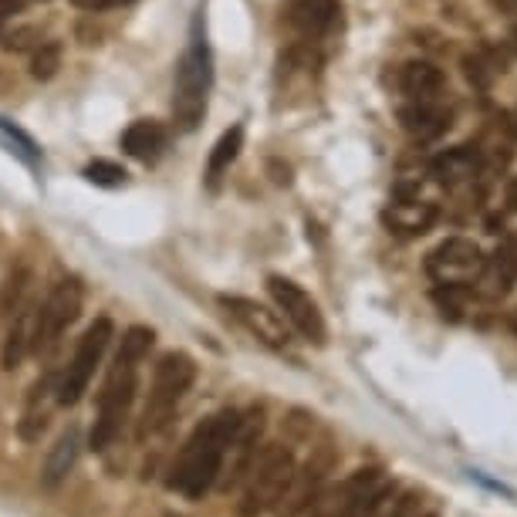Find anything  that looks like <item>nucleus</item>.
<instances>
[{
	"label": "nucleus",
	"mask_w": 517,
	"mask_h": 517,
	"mask_svg": "<svg viewBox=\"0 0 517 517\" xmlns=\"http://www.w3.org/2000/svg\"><path fill=\"white\" fill-rule=\"evenodd\" d=\"M399 85H403L406 95L433 102V98L447 88V75H443L433 61H409V65L403 68V75H399Z\"/></svg>",
	"instance_id": "obj_20"
},
{
	"label": "nucleus",
	"mask_w": 517,
	"mask_h": 517,
	"mask_svg": "<svg viewBox=\"0 0 517 517\" xmlns=\"http://www.w3.org/2000/svg\"><path fill=\"white\" fill-rule=\"evenodd\" d=\"M78 447H82V436H78V426H68L65 433L55 440V447L48 450L41 467V487L44 490H58L68 480V474L78 463Z\"/></svg>",
	"instance_id": "obj_14"
},
{
	"label": "nucleus",
	"mask_w": 517,
	"mask_h": 517,
	"mask_svg": "<svg viewBox=\"0 0 517 517\" xmlns=\"http://www.w3.org/2000/svg\"><path fill=\"white\" fill-rule=\"evenodd\" d=\"M338 14H342L338 0H294L291 4V24L305 34L308 41L332 31Z\"/></svg>",
	"instance_id": "obj_17"
},
{
	"label": "nucleus",
	"mask_w": 517,
	"mask_h": 517,
	"mask_svg": "<svg viewBox=\"0 0 517 517\" xmlns=\"http://www.w3.org/2000/svg\"><path fill=\"white\" fill-rule=\"evenodd\" d=\"M240 149H244V126L227 129L224 136L217 139V146H213V153H210V163H207V183L210 186L220 183V176H224L230 163L240 156Z\"/></svg>",
	"instance_id": "obj_21"
},
{
	"label": "nucleus",
	"mask_w": 517,
	"mask_h": 517,
	"mask_svg": "<svg viewBox=\"0 0 517 517\" xmlns=\"http://www.w3.org/2000/svg\"><path fill=\"white\" fill-rule=\"evenodd\" d=\"M220 308L227 311L234 322H240L251 332L257 342L267 345V349L274 352H288L291 349V325L284 322L281 311L261 305V301L254 298H240V294H220Z\"/></svg>",
	"instance_id": "obj_10"
},
{
	"label": "nucleus",
	"mask_w": 517,
	"mask_h": 517,
	"mask_svg": "<svg viewBox=\"0 0 517 517\" xmlns=\"http://www.w3.org/2000/svg\"><path fill=\"white\" fill-rule=\"evenodd\" d=\"M426 517H440V514H426Z\"/></svg>",
	"instance_id": "obj_37"
},
{
	"label": "nucleus",
	"mask_w": 517,
	"mask_h": 517,
	"mask_svg": "<svg viewBox=\"0 0 517 517\" xmlns=\"http://www.w3.org/2000/svg\"><path fill=\"white\" fill-rule=\"evenodd\" d=\"M0 38H4V21H0Z\"/></svg>",
	"instance_id": "obj_36"
},
{
	"label": "nucleus",
	"mask_w": 517,
	"mask_h": 517,
	"mask_svg": "<svg viewBox=\"0 0 517 517\" xmlns=\"http://www.w3.org/2000/svg\"><path fill=\"white\" fill-rule=\"evenodd\" d=\"M294 470H298V460L284 443H267V447L257 450L251 470L244 477V490H240L237 517H264L267 511H274L291 484Z\"/></svg>",
	"instance_id": "obj_4"
},
{
	"label": "nucleus",
	"mask_w": 517,
	"mask_h": 517,
	"mask_svg": "<svg viewBox=\"0 0 517 517\" xmlns=\"http://www.w3.org/2000/svg\"><path fill=\"white\" fill-rule=\"evenodd\" d=\"M213 85V61L210 48L200 34V21L193 24V41L183 51L176 65V85H173V122L180 132H193L207 115V98Z\"/></svg>",
	"instance_id": "obj_3"
},
{
	"label": "nucleus",
	"mask_w": 517,
	"mask_h": 517,
	"mask_svg": "<svg viewBox=\"0 0 517 517\" xmlns=\"http://www.w3.org/2000/svg\"><path fill=\"white\" fill-rule=\"evenodd\" d=\"M78 7L85 11H105V7H119V4H129V0H75Z\"/></svg>",
	"instance_id": "obj_29"
},
{
	"label": "nucleus",
	"mask_w": 517,
	"mask_h": 517,
	"mask_svg": "<svg viewBox=\"0 0 517 517\" xmlns=\"http://www.w3.org/2000/svg\"><path fill=\"white\" fill-rule=\"evenodd\" d=\"M463 75L474 88H490V78H494V65L484 55H463Z\"/></svg>",
	"instance_id": "obj_25"
},
{
	"label": "nucleus",
	"mask_w": 517,
	"mask_h": 517,
	"mask_svg": "<svg viewBox=\"0 0 517 517\" xmlns=\"http://www.w3.org/2000/svg\"><path fill=\"white\" fill-rule=\"evenodd\" d=\"M504 126H507V132H511V136L517 139V112H511V115H504Z\"/></svg>",
	"instance_id": "obj_33"
},
{
	"label": "nucleus",
	"mask_w": 517,
	"mask_h": 517,
	"mask_svg": "<svg viewBox=\"0 0 517 517\" xmlns=\"http://www.w3.org/2000/svg\"><path fill=\"white\" fill-rule=\"evenodd\" d=\"M31 38H38V31H34V28L4 34V48H7V51H24V48H31Z\"/></svg>",
	"instance_id": "obj_27"
},
{
	"label": "nucleus",
	"mask_w": 517,
	"mask_h": 517,
	"mask_svg": "<svg viewBox=\"0 0 517 517\" xmlns=\"http://www.w3.org/2000/svg\"><path fill=\"white\" fill-rule=\"evenodd\" d=\"M153 342H156V332L146 325H132L129 332L122 335V345L112 359L105 386L98 392V413H95L92 436H88L92 450H105L115 436L122 433V426H126L132 399H136V389H139V365L146 362Z\"/></svg>",
	"instance_id": "obj_1"
},
{
	"label": "nucleus",
	"mask_w": 517,
	"mask_h": 517,
	"mask_svg": "<svg viewBox=\"0 0 517 517\" xmlns=\"http://www.w3.org/2000/svg\"><path fill=\"white\" fill-rule=\"evenodd\" d=\"M501 230H504V217H497V213L487 217V234H501Z\"/></svg>",
	"instance_id": "obj_31"
},
{
	"label": "nucleus",
	"mask_w": 517,
	"mask_h": 517,
	"mask_svg": "<svg viewBox=\"0 0 517 517\" xmlns=\"http://www.w3.org/2000/svg\"><path fill=\"white\" fill-rule=\"evenodd\" d=\"M335 460L338 457H335L332 443H322V447H315V453H311V460L305 463V467L294 470L291 484L281 494V501H278V507H274V514H278V517H301V514H308V507L315 504L318 494H322L328 474L335 470Z\"/></svg>",
	"instance_id": "obj_11"
},
{
	"label": "nucleus",
	"mask_w": 517,
	"mask_h": 517,
	"mask_svg": "<svg viewBox=\"0 0 517 517\" xmlns=\"http://www.w3.org/2000/svg\"><path fill=\"white\" fill-rule=\"evenodd\" d=\"M82 176H85L88 183H95V186H122L129 173L119 163H112V159H95V163L85 166Z\"/></svg>",
	"instance_id": "obj_24"
},
{
	"label": "nucleus",
	"mask_w": 517,
	"mask_h": 517,
	"mask_svg": "<svg viewBox=\"0 0 517 517\" xmlns=\"http://www.w3.org/2000/svg\"><path fill=\"white\" fill-rule=\"evenodd\" d=\"M0 129L7 132V139L21 146V153L28 156V163H34V159H38V146H34V139H31V136H24V132L17 129V126H11V122H7V119H0Z\"/></svg>",
	"instance_id": "obj_26"
},
{
	"label": "nucleus",
	"mask_w": 517,
	"mask_h": 517,
	"mask_svg": "<svg viewBox=\"0 0 517 517\" xmlns=\"http://www.w3.org/2000/svg\"><path fill=\"white\" fill-rule=\"evenodd\" d=\"M115 338V325L112 318H95L92 325L85 328V335L78 338V349L71 355V362L65 365V372H61L58 379V406H75L78 399L85 396L88 386H92L95 379V369L102 365L105 352H109Z\"/></svg>",
	"instance_id": "obj_6"
},
{
	"label": "nucleus",
	"mask_w": 517,
	"mask_h": 517,
	"mask_svg": "<svg viewBox=\"0 0 517 517\" xmlns=\"http://www.w3.org/2000/svg\"><path fill=\"white\" fill-rule=\"evenodd\" d=\"M122 149L139 163H156L166 149V129L153 119H139L122 132Z\"/></svg>",
	"instance_id": "obj_18"
},
{
	"label": "nucleus",
	"mask_w": 517,
	"mask_h": 517,
	"mask_svg": "<svg viewBox=\"0 0 517 517\" xmlns=\"http://www.w3.org/2000/svg\"><path fill=\"white\" fill-rule=\"evenodd\" d=\"M511 41H514V51H517V28H514V34H511Z\"/></svg>",
	"instance_id": "obj_35"
},
{
	"label": "nucleus",
	"mask_w": 517,
	"mask_h": 517,
	"mask_svg": "<svg viewBox=\"0 0 517 517\" xmlns=\"http://www.w3.org/2000/svg\"><path fill=\"white\" fill-rule=\"evenodd\" d=\"M82 298L85 288L82 281L68 278L51 288V294L44 298L41 308H34V322H31V355H48L61 342V335L75 325V318L82 315Z\"/></svg>",
	"instance_id": "obj_7"
},
{
	"label": "nucleus",
	"mask_w": 517,
	"mask_h": 517,
	"mask_svg": "<svg viewBox=\"0 0 517 517\" xmlns=\"http://www.w3.org/2000/svg\"><path fill=\"white\" fill-rule=\"evenodd\" d=\"M267 291H271L274 305H278L284 322H288L294 332L311 345H325V338H328L325 318H322V311H318L315 298H311L301 284L281 278V274H271V278H267Z\"/></svg>",
	"instance_id": "obj_9"
},
{
	"label": "nucleus",
	"mask_w": 517,
	"mask_h": 517,
	"mask_svg": "<svg viewBox=\"0 0 517 517\" xmlns=\"http://www.w3.org/2000/svg\"><path fill=\"white\" fill-rule=\"evenodd\" d=\"M487 271L484 251L467 237H450L426 257V274L447 288H474Z\"/></svg>",
	"instance_id": "obj_8"
},
{
	"label": "nucleus",
	"mask_w": 517,
	"mask_h": 517,
	"mask_svg": "<svg viewBox=\"0 0 517 517\" xmlns=\"http://www.w3.org/2000/svg\"><path fill=\"white\" fill-rule=\"evenodd\" d=\"M487 271L494 274V294L511 291V284L517 281V244L514 240H504V244L497 247L494 261H487Z\"/></svg>",
	"instance_id": "obj_22"
},
{
	"label": "nucleus",
	"mask_w": 517,
	"mask_h": 517,
	"mask_svg": "<svg viewBox=\"0 0 517 517\" xmlns=\"http://www.w3.org/2000/svg\"><path fill=\"white\" fill-rule=\"evenodd\" d=\"M21 11H24V0H0V21H7V17H14Z\"/></svg>",
	"instance_id": "obj_30"
},
{
	"label": "nucleus",
	"mask_w": 517,
	"mask_h": 517,
	"mask_svg": "<svg viewBox=\"0 0 517 517\" xmlns=\"http://www.w3.org/2000/svg\"><path fill=\"white\" fill-rule=\"evenodd\" d=\"M436 220H440V207L423 200V196H409V193H399L382 210V224L396 237H423L436 227Z\"/></svg>",
	"instance_id": "obj_13"
},
{
	"label": "nucleus",
	"mask_w": 517,
	"mask_h": 517,
	"mask_svg": "<svg viewBox=\"0 0 517 517\" xmlns=\"http://www.w3.org/2000/svg\"><path fill=\"white\" fill-rule=\"evenodd\" d=\"M31 322H34V305H31V301H24V305L11 315V328H7L4 349H0V365H4L7 372H14L17 365L24 362V355H28Z\"/></svg>",
	"instance_id": "obj_19"
},
{
	"label": "nucleus",
	"mask_w": 517,
	"mask_h": 517,
	"mask_svg": "<svg viewBox=\"0 0 517 517\" xmlns=\"http://www.w3.org/2000/svg\"><path fill=\"white\" fill-rule=\"evenodd\" d=\"M430 173L436 176V183L443 186H457V183H467L474 180L480 173V149L477 146H457V149H447L440 153L430 163Z\"/></svg>",
	"instance_id": "obj_16"
},
{
	"label": "nucleus",
	"mask_w": 517,
	"mask_h": 517,
	"mask_svg": "<svg viewBox=\"0 0 517 517\" xmlns=\"http://www.w3.org/2000/svg\"><path fill=\"white\" fill-rule=\"evenodd\" d=\"M237 423H240L237 409H220V413L207 416L190 433V440L183 443L180 457H176L173 470L166 477V487L190 497V501H200L203 494H210L217 487L220 470H224V457L237 433Z\"/></svg>",
	"instance_id": "obj_2"
},
{
	"label": "nucleus",
	"mask_w": 517,
	"mask_h": 517,
	"mask_svg": "<svg viewBox=\"0 0 517 517\" xmlns=\"http://www.w3.org/2000/svg\"><path fill=\"white\" fill-rule=\"evenodd\" d=\"M261 436H264V409H247V413H240L237 433L234 440H230L227 457H224V470H220L217 477V487L224 490V494L244 484L247 470H251L257 450H261Z\"/></svg>",
	"instance_id": "obj_12"
},
{
	"label": "nucleus",
	"mask_w": 517,
	"mask_h": 517,
	"mask_svg": "<svg viewBox=\"0 0 517 517\" xmlns=\"http://www.w3.org/2000/svg\"><path fill=\"white\" fill-rule=\"evenodd\" d=\"M507 210H517V180L507 183Z\"/></svg>",
	"instance_id": "obj_32"
},
{
	"label": "nucleus",
	"mask_w": 517,
	"mask_h": 517,
	"mask_svg": "<svg viewBox=\"0 0 517 517\" xmlns=\"http://www.w3.org/2000/svg\"><path fill=\"white\" fill-rule=\"evenodd\" d=\"M193 379H196V362L186 352H166L163 359L156 362L153 386H149V399L146 406H142V420L136 430L139 440L166 430L169 420L176 416V406H180L183 396L190 392Z\"/></svg>",
	"instance_id": "obj_5"
},
{
	"label": "nucleus",
	"mask_w": 517,
	"mask_h": 517,
	"mask_svg": "<svg viewBox=\"0 0 517 517\" xmlns=\"http://www.w3.org/2000/svg\"><path fill=\"white\" fill-rule=\"evenodd\" d=\"M61 68V44L58 41H48V44H38L34 48V58H31V78L34 82H51Z\"/></svg>",
	"instance_id": "obj_23"
},
{
	"label": "nucleus",
	"mask_w": 517,
	"mask_h": 517,
	"mask_svg": "<svg viewBox=\"0 0 517 517\" xmlns=\"http://www.w3.org/2000/svg\"><path fill=\"white\" fill-rule=\"evenodd\" d=\"M470 480H477L480 487H487V490H494V494H504V497H514V490L501 484V480H490L487 474H480V470H470Z\"/></svg>",
	"instance_id": "obj_28"
},
{
	"label": "nucleus",
	"mask_w": 517,
	"mask_h": 517,
	"mask_svg": "<svg viewBox=\"0 0 517 517\" xmlns=\"http://www.w3.org/2000/svg\"><path fill=\"white\" fill-rule=\"evenodd\" d=\"M497 7H507V11H517V0H494Z\"/></svg>",
	"instance_id": "obj_34"
},
{
	"label": "nucleus",
	"mask_w": 517,
	"mask_h": 517,
	"mask_svg": "<svg viewBox=\"0 0 517 517\" xmlns=\"http://www.w3.org/2000/svg\"><path fill=\"white\" fill-rule=\"evenodd\" d=\"M399 126H403L409 136L416 139H436L450 129V112H443L440 105L423 102V98H413L409 105L399 109Z\"/></svg>",
	"instance_id": "obj_15"
}]
</instances>
